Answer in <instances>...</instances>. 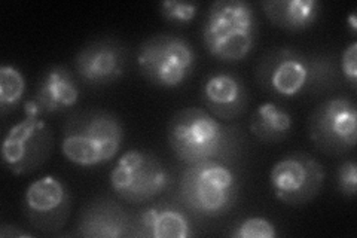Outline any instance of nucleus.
Returning <instances> with one entry per match:
<instances>
[{
	"label": "nucleus",
	"instance_id": "nucleus-1",
	"mask_svg": "<svg viewBox=\"0 0 357 238\" xmlns=\"http://www.w3.org/2000/svg\"><path fill=\"white\" fill-rule=\"evenodd\" d=\"M170 149L182 163H228L240 151V130L215 118L206 109L183 107L167 124Z\"/></svg>",
	"mask_w": 357,
	"mask_h": 238
},
{
	"label": "nucleus",
	"instance_id": "nucleus-2",
	"mask_svg": "<svg viewBox=\"0 0 357 238\" xmlns=\"http://www.w3.org/2000/svg\"><path fill=\"white\" fill-rule=\"evenodd\" d=\"M124 124L114 112L84 109L69 117L63 127L61 151L67 161L96 167L114 160L124 143Z\"/></svg>",
	"mask_w": 357,
	"mask_h": 238
},
{
	"label": "nucleus",
	"instance_id": "nucleus-3",
	"mask_svg": "<svg viewBox=\"0 0 357 238\" xmlns=\"http://www.w3.org/2000/svg\"><path fill=\"white\" fill-rule=\"evenodd\" d=\"M256 81L265 91L290 98L307 89L323 91L332 87V82L337 81V70L326 57H310L286 47L262 57L256 67Z\"/></svg>",
	"mask_w": 357,
	"mask_h": 238
},
{
	"label": "nucleus",
	"instance_id": "nucleus-4",
	"mask_svg": "<svg viewBox=\"0 0 357 238\" xmlns=\"http://www.w3.org/2000/svg\"><path fill=\"white\" fill-rule=\"evenodd\" d=\"M258 38V18L244 0H218L211 3L203 24V42L210 55L227 63L248 57Z\"/></svg>",
	"mask_w": 357,
	"mask_h": 238
},
{
	"label": "nucleus",
	"instance_id": "nucleus-5",
	"mask_svg": "<svg viewBox=\"0 0 357 238\" xmlns=\"http://www.w3.org/2000/svg\"><path fill=\"white\" fill-rule=\"evenodd\" d=\"M178 189L185 209L199 218H220L232 210L238 198L236 173L219 161L188 165Z\"/></svg>",
	"mask_w": 357,
	"mask_h": 238
},
{
	"label": "nucleus",
	"instance_id": "nucleus-6",
	"mask_svg": "<svg viewBox=\"0 0 357 238\" xmlns=\"http://www.w3.org/2000/svg\"><path fill=\"white\" fill-rule=\"evenodd\" d=\"M136 61L151 85L172 89L183 85L194 73L197 54L185 38L160 33L139 45Z\"/></svg>",
	"mask_w": 357,
	"mask_h": 238
},
{
	"label": "nucleus",
	"instance_id": "nucleus-7",
	"mask_svg": "<svg viewBox=\"0 0 357 238\" xmlns=\"http://www.w3.org/2000/svg\"><path fill=\"white\" fill-rule=\"evenodd\" d=\"M110 186L130 204H144L162 195L172 176L162 161L151 151L131 149L119 156L110 172Z\"/></svg>",
	"mask_w": 357,
	"mask_h": 238
},
{
	"label": "nucleus",
	"instance_id": "nucleus-8",
	"mask_svg": "<svg viewBox=\"0 0 357 238\" xmlns=\"http://www.w3.org/2000/svg\"><path fill=\"white\" fill-rule=\"evenodd\" d=\"M308 135L320 152L341 156L354 149L357 140V112L349 97L328 98L312 110Z\"/></svg>",
	"mask_w": 357,
	"mask_h": 238
},
{
	"label": "nucleus",
	"instance_id": "nucleus-9",
	"mask_svg": "<svg viewBox=\"0 0 357 238\" xmlns=\"http://www.w3.org/2000/svg\"><path fill=\"white\" fill-rule=\"evenodd\" d=\"M325 168L305 152H290L270 172L274 197L287 206H304L314 200L325 184Z\"/></svg>",
	"mask_w": 357,
	"mask_h": 238
},
{
	"label": "nucleus",
	"instance_id": "nucleus-10",
	"mask_svg": "<svg viewBox=\"0 0 357 238\" xmlns=\"http://www.w3.org/2000/svg\"><path fill=\"white\" fill-rule=\"evenodd\" d=\"M52 147L54 134L47 121L26 117L5 134L2 160L14 174H30L48 161Z\"/></svg>",
	"mask_w": 357,
	"mask_h": 238
},
{
	"label": "nucleus",
	"instance_id": "nucleus-11",
	"mask_svg": "<svg viewBox=\"0 0 357 238\" xmlns=\"http://www.w3.org/2000/svg\"><path fill=\"white\" fill-rule=\"evenodd\" d=\"M72 200L67 186L55 176H43L31 182L22 201L27 222L42 234H57L70 218Z\"/></svg>",
	"mask_w": 357,
	"mask_h": 238
},
{
	"label": "nucleus",
	"instance_id": "nucleus-12",
	"mask_svg": "<svg viewBox=\"0 0 357 238\" xmlns=\"http://www.w3.org/2000/svg\"><path fill=\"white\" fill-rule=\"evenodd\" d=\"M128 48L116 38L91 40L75 55V70L81 81L93 88L115 84L126 75Z\"/></svg>",
	"mask_w": 357,
	"mask_h": 238
},
{
	"label": "nucleus",
	"instance_id": "nucleus-13",
	"mask_svg": "<svg viewBox=\"0 0 357 238\" xmlns=\"http://www.w3.org/2000/svg\"><path fill=\"white\" fill-rule=\"evenodd\" d=\"M79 94L72 72L60 64L51 66L42 75L35 96L24 103V113L27 118H42L69 110L76 106Z\"/></svg>",
	"mask_w": 357,
	"mask_h": 238
},
{
	"label": "nucleus",
	"instance_id": "nucleus-14",
	"mask_svg": "<svg viewBox=\"0 0 357 238\" xmlns=\"http://www.w3.org/2000/svg\"><path fill=\"white\" fill-rule=\"evenodd\" d=\"M134 219L121 204L109 197H97L81 210L76 235L84 238L132 237Z\"/></svg>",
	"mask_w": 357,
	"mask_h": 238
},
{
	"label": "nucleus",
	"instance_id": "nucleus-15",
	"mask_svg": "<svg viewBox=\"0 0 357 238\" xmlns=\"http://www.w3.org/2000/svg\"><path fill=\"white\" fill-rule=\"evenodd\" d=\"M201 100L215 118L231 122L248 110L250 97L238 75L216 72L206 77L201 87Z\"/></svg>",
	"mask_w": 357,
	"mask_h": 238
},
{
	"label": "nucleus",
	"instance_id": "nucleus-16",
	"mask_svg": "<svg viewBox=\"0 0 357 238\" xmlns=\"http://www.w3.org/2000/svg\"><path fill=\"white\" fill-rule=\"evenodd\" d=\"M192 235L186 213L173 204L144 207L134 219L132 237L188 238Z\"/></svg>",
	"mask_w": 357,
	"mask_h": 238
},
{
	"label": "nucleus",
	"instance_id": "nucleus-17",
	"mask_svg": "<svg viewBox=\"0 0 357 238\" xmlns=\"http://www.w3.org/2000/svg\"><path fill=\"white\" fill-rule=\"evenodd\" d=\"M321 5L317 0H265L262 9L274 26L289 31H303L314 26Z\"/></svg>",
	"mask_w": 357,
	"mask_h": 238
},
{
	"label": "nucleus",
	"instance_id": "nucleus-18",
	"mask_svg": "<svg viewBox=\"0 0 357 238\" xmlns=\"http://www.w3.org/2000/svg\"><path fill=\"white\" fill-rule=\"evenodd\" d=\"M292 115L273 101H265L253 112L250 133L262 143H278L292 131Z\"/></svg>",
	"mask_w": 357,
	"mask_h": 238
},
{
	"label": "nucleus",
	"instance_id": "nucleus-19",
	"mask_svg": "<svg viewBox=\"0 0 357 238\" xmlns=\"http://www.w3.org/2000/svg\"><path fill=\"white\" fill-rule=\"evenodd\" d=\"M26 77L13 64H3L0 67V112L5 117L13 112L24 97Z\"/></svg>",
	"mask_w": 357,
	"mask_h": 238
},
{
	"label": "nucleus",
	"instance_id": "nucleus-20",
	"mask_svg": "<svg viewBox=\"0 0 357 238\" xmlns=\"http://www.w3.org/2000/svg\"><path fill=\"white\" fill-rule=\"evenodd\" d=\"M278 235L275 226L261 216H252L237 223L231 232L232 238H275Z\"/></svg>",
	"mask_w": 357,
	"mask_h": 238
},
{
	"label": "nucleus",
	"instance_id": "nucleus-21",
	"mask_svg": "<svg viewBox=\"0 0 357 238\" xmlns=\"http://www.w3.org/2000/svg\"><path fill=\"white\" fill-rule=\"evenodd\" d=\"M198 3L195 2H178V0H164L160 3V14L165 21L176 24H186L192 21L198 13Z\"/></svg>",
	"mask_w": 357,
	"mask_h": 238
},
{
	"label": "nucleus",
	"instance_id": "nucleus-22",
	"mask_svg": "<svg viewBox=\"0 0 357 238\" xmlns=\"http://www.w3.org/2000/svg\"><path fill=\"white\" fill-rule=\"evenodd\" d=\"M338 191L344 197L353 198L357 194V164L354 160L344 161L337 174Z\"/></svg>",
	"mask_w": 357,
	"mask_h": 238
},
{
	"label": "nucleus",
	"instance_id": "nucleus-23",
	"mask_svg": "<svg viewBox=\"0 0 357 238\" xmlns=\"http://www.w3.org/2000/svg\"><path fill=\"white\" fill-rule=\"evenodd\" d=\"M341 70L353 89L357 84V42H351L341 57Z\"/></svg>",
	"mask_w": 357,
	"mask_h": 238
},
{
	"label": "nucleus",
	"instance_id": "nucleus-24",
	"mask_svg": "<svg viewBox=\"0 0 357 238\" xmlns=\"http://www.w3.org/2000/svg\"><path fill=\"white\" fill-rule=\"evenodd\" d=\"M0 237L2 238H9V237H33L31 234L22 231V230H18V226L15 225H6L3 223L2 225V230H0Z\"/></svg>",
	"mask_w": 357,
	"mask_h": 238
},
{
	"label": "nucleus",
	"instance_id": "nucleus-25",
	"mask_svg": "<svg viewBox=\"0 0 357 238\" xmlns=\"http://www.w3.org/2000/svg\"><path fill=\"white\" fill-rule=\"evenodd\" d=\"M349 21H350V26H351L353 31H356V30H357V26H356V14H351L350 18H349Z\"/></svg>",
	"mask_w": 357,
	"mask_h": 238
}]
</instances>
